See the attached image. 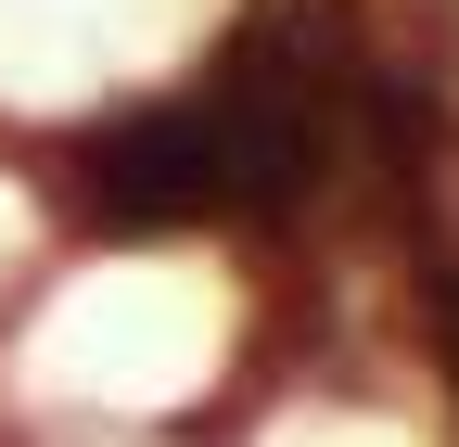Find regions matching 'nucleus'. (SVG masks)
<instances>
[{
	"instance_id": "nucleus-1",
	"label": "nucleus",
	"mask_w": 459,
	"mask_h": 447,
	"mask_svg": "<svg viewBox=\"0 0 459 447\" xmlns=\"http://www.w3.org/2000/svg\"><path fill=\"white\" fill-rule=\"evenodd\" d=\"M434 320H446V371H459V268L434 282Z\"/></svg>"
}]
</instances>
